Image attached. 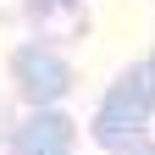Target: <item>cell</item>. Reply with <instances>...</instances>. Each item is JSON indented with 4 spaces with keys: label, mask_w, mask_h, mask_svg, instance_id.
<instances>
[{
    "label": "cell",
    "mask_w": 155,
    "mask_h": 155,
    "mask_svg": "<svg viewBox=\"0 0 155 155\" xmlns=\"http://www.w3.org/2000/svg\"><path fill=\"white\" fill-rule=\"evenodd\" d=\"M150 122H155V67L150 61H133V67H122L105 83L100 105H94V122H89V139L100 150H116V155L155 150Z\"/></svg>",
    "instance_id": "1"
},
{
    "label": "cell",
    "mask_w": 155,
    "mask_h": 155,
    "mask_svg": "<svg viewBox=\"0 0 155 155\" xmlns=\"http://www.w3.org/2000/svg\"><path fill=\"white\" fill-rule=\"evenodd\" d=\"M6 72H11V89H17L22 105H61L72 94V83H78V72L61 55V45H45V39L17 45L11 61H6Z\"/></svg>",
    "instance_id": "2"
},
{
    "label": "cell",
    "mask_w": 155,
    "mask_h": 155,
    "mask_svg": "<svg viewBox=\"0 0 155 155\" xmlns=\"http://www.w3.org/2000/svg\"><path fill=\"white\" fill-rule=\"evenodd\" d=\"M78 144V122L67 111H55V105H28V111H17V127H11V144L17 155H67Z\"/></svg>",
    "instance_id": "3"
},
{
    "label": "cell",
    "mask_w": 155,
    "mask_h": 155,
    "mask_svg": "<svg viewBox=\"0 0 155 155\" xmlns=\"http://www.w3.org/2000/svg\"><path fill=\"white\" fill-rule=\"evenodd\" d=\"M28 28L45 45H78V39H89L94 17H89V0H33Z\"/></svg>",
    "instance_id": "4"
},
{
    "label": "cell",
    "mask_w": 155,
    "mask_h": 155,
    "mask_svg": "<svg viewBox=\"0 0 155 155\" xmlns=\"http://www.w3.org/2000/svg\"><path fill=\"white\" fill-rule=\"evenodd\" d=\"M11 127H17V111L11 100H0V144H11Z\"/></svg>",
    "instance_id": "6"
},
{
    "label": "cell",
    "mask_w": 155,
    "mask_h": 155,
    "mask_svg": "<svg viewBox=\"0 0 155 155\" xmlns=\"http://www.w3.org/2000/svg\"><path fill=\"white\" fill-rule=\"evenodd\" d=\"M144 61H150V67H155V50H150V55H144Z\"/></svg>",
    "instance_id": "7"
},
{
    "label": "cell",
    "mask_w": 155,
    "mask_h": 155,
    "mask_svg": "<svg viewBox=\"0 0 155 155\" xmlns=\"http://www.w3.org/2000/svg\"><path fill=\"white\" fill-rule=\"evenodd\" d=\"M28 6L33 0H0V22H28Z\"/></svg>",
    "instance_id": "5"
}]
</instances>
